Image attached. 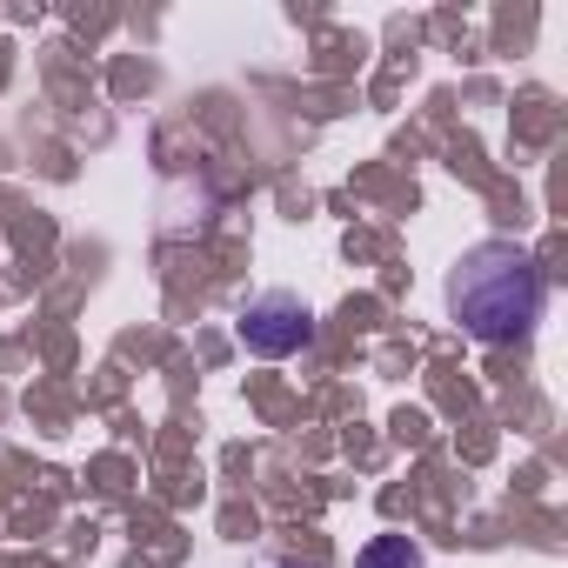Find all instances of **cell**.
Wrapping results in <instances>:
<instances>
[{
  "label": "cell",
  "mask_w": 568,
  "mask_h": 568,
  "mask_svg": "<svg viewBox=\"0 0 568 568\" xmlns=\"http://www.w3.org/2000/svg\"><path fill=\"white\" fill-rule=\"evenodd\" d=\"M448 308L488 348L528 342L535 322H541V267H535V254L515 247V241L468 247L462 267H455V281H448Z\"/></svg>",
  "instance_id": "obj_1"
},
{
  "label": "cell",
  "mask_w": 568,
  "mask_h": 568,
  "mask_svg": "<svg viewBox=\"0 0 568 568\" xmlns=\"http://www.w3.org/2000/svg\"><path fill=\"white\" fill-rule=\"evenodd\" d=\"M241 342H247V355L281 362V355H295V348H308V342H315V315H308V302H302V295L267 288V295H254V302L241 308Z\"/></svg>",
  "instance_id": "obj_2"
},
{
  "label": "cell",
  "mask_w": 568,
  "mask_h": 568,
  "mask_svg": "<svg viewBox=\"0 0 568 568\" xmlns=\"http://www.w3.org/2000/svg\"><path fill=\"white\" fill-rule=\"evenodd\" d=\"M355 568H422V548H415L408 535H375Z\"/></svg>",
  "instance_id": "obj_3"
}]
</instances>
